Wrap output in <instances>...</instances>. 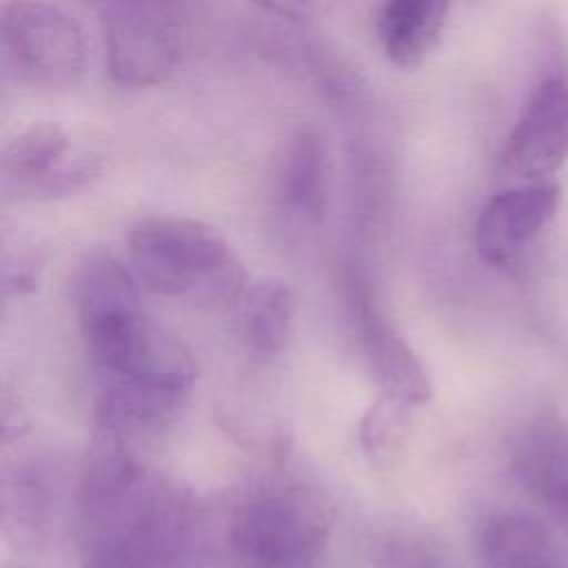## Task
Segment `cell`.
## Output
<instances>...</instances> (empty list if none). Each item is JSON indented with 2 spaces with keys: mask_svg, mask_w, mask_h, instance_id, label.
Here are the masks:
<instances>
[{
  "mask_svg": "<svg viewBox=\"0 0 568 568\" xmlns=\"http://www.w3.org/2000/svg\"><path fill=\"white\" fill-rule=\"evenodd\" d=\"M481 568H568V546L539 519L493 515L479 532Z\"/></svg>",
  "mask_w": 568,
  "mask_h": 568,
  "instance_id": "9a60e30c",
  "label": "cell"
},
{
  "mask_svg": "<svg viewBox=\"0 0 568 568\" xmlns=\"http://www.w3.org/2000/svg\"><path fill=\"white\" fill-rule=\"evenodd\" d=\"M40 277V260L27 251H7L2 260V295L4 300L33 293Z\"/></svg>",
  "mask_w": 568,
  "mask_h": 568,
  "instance_id": "ac0fdd59",
  "label": "cell"
},
{
  "mask_svg": "<svg viewBox=\"0 0 568 568\" xmlns=\"http://www.w3.org/2000/svg\"><path fill=\"white\" fill-rule=\"evenodd\" d=\"M98 417L124 437L160 433L184 410L197 377L189 346L151 317L131 346L95 371Z\"/></svg>",
  "mask_w": 568,
  "mask_h": 568,
  "instance_id": "3957f363",
  "label": "cell"
},
{
  "mask_svg": "<svg viewBox=\"0 0 568 568\" xmlns=\"http://www.w3.org/2000/svg\"><path fill=\"white\" fill-rule=\"evenodd\" d=\"M568 160V78L548 75L528 95L497 155L506 186L548 182Z\"/></svg>",
  "mask_w": 568,
  "mask_h": 568,
  "instance_id": "9c48e42d",
  "label": "cell"
},
{
  "mask_svg": "<svg viewBox=\"0 0 568 568\" xmlns=\"http://www.w3.org/2000/svg\"><path fill=\"white\" fill-rule=\"evenodd\" d=\"M273 209L291 231H315L331 206V153L313 126L293 131L275 160Z\"/></svg>",
  "mask_w": 568,
  "mask_h": 568,
  "instance_id": "8fae6325",
  "label": "cell"
},
{
  "mask_svg": "<svg viewBox=\"0 0 568 568\" xmlns=\"http://www.w3.org/2000/svg\"><path fill=\"white\" fill-rule=\"evenodd\" d=\"M135 275L158 295L202 308L237 304L246 271L231 242L211 224L182 215H151L129 231Z\"/></svg>",
  "mask_w": 568,
  "mask_h": 568,
  "instance_id": "7a4b0ae2",
  "label": "cell"
},
{
  "mask_svg": "<svg viewBox=\"0 0 568 568\" xmlns=\"http://www.w3.org/2000/svg\"><path fill=\"white\" fill-rule=\"evenodd\" d=\"M448 11L450 0H382L375 31L384 58L402 71L422 67L444 36Z\"/></svg>",
  "mask_w": 568,
  "mask_h": 568,
  "instance_id": "5bb4252c",
  "label": "cell"
},
{
  "mask_svg": "<svg viewBox=\"0 0 568 568\" xmlns=\"http://www.w3.org/2000/svg\"><path fill=\"white\" fill-rule=\"evenodd\" d=\"M248 2H253L255 7H260L262 11L280 18V20H286L293 24L306 22L315 11V0H248Z\"/></svg>",
  "mask_w": 568,
  "mask_h": 568,
  "instance_id": "ffe728a7",
  "label": "cell"
},
{
  "mask_svg": "<svg viewBox=\"0 0 568 568\" xmlns=\"http://www.w3.org/2000/svg\"><path fill=\"white\" fill-rule=\"evenodd\" d=\"M104 149L87 131L33 122L2 149V186L18 200H58L89 189L104 169Z\"/></svg>",
  "mask_w": 568,
  "mask_h": 568,
  "instance_id": "8992f818",
  "label": "cell"
},
{
  "mask_svg": "<svg viewBox=\"0 0 568 568\" xmlns=\"http://www.w3.org/2000/svg\"><path fill=\"white\" fill-rule=\"evenodd\" d=\"M0 38L7 67L36 89L67 91L87 71V42L80 24L49 0H7Z\"/></svg>",
  "mask_w": 568,
  "mask_h": 568,
  "instance_id": "52a82bcc",
  "label": "cell"
},
{
  "mask_svg": "<svg viewBox=\"0 0 568 568\" xmlns=\"http://www.w3.org/2000/svg\"><path fill=\"white\" fill-rule=\"evenodd\" d=\"M384 568H444L435 557L413 544H390L382 555Z\"/></svg>",
  "mask_w": 568,
  "mask_h": 568,
  "instance_id": "d6986e66",
  "label": "cell"
},
{
  "mask_svg": "<svg viewBox=\"0 0 568 568\" xmlns=\"http://www.w3.org/2000/svg\"><path fill=\"white\" fill-rule=\"evenodd\" d=\"M80 568H191L200 519L191 495L144 466L129 437L95 419L78 493Z\"/></svg>",
  "mask_w": 568,
  "mask_h": 568,
  "instance_id": "6da1fadb",
  "label": "cell"
},
{
  "mask_svg": "<svg viewBox=\"0 0 568 568\" xmlns=\"http://www.w3.org/2000/svg\"><path fill=\"white\" fill-rule=\"evenodd\" d=\"M55 515V484L38 462H18L2 477V519L22 544L47 539Z\"/></svg>",
  "mask_w": 568,
  "mask_h": 568,
  "instance_id": "e0dca14e",
  "label": "cell"
},
{
  "mask_svg": "<svg viewBox=\"0 0 568 568\" xmlns=\"http://www.w3.org/2000/svg\"><path fill=\"white\" fill-rule=\"evenodd\" d=\"M73 304L93 366L113 355L146 320L133 275L104 251L87 255L78 266Z\"/></svg>",
  "mask_w": 568,
  "mask_h": 568,
  "instance_id": "30bf717a",
  "label": "cell"
},
{
  "mask_svg": "<svg viewBox=\"0 0 568 568\" xmlns=\"http://www.w3.org/2000/svg\"><path fill=\"white\" fill-rule=\"evenodd\" d=\"M295 293L280 277H262L237 300V326L244 344L262 355L286 348L295 326Z\"/></svg>",
  "mask_w": 568,
  "mask_h": 568,
  "instance_id": "2e32d148",
  "label": "cell"
},
{
  "mask_svg": "<svg viewBox=\"0 0 568 568\" xmlns=\"http://www.w3.org/2000/svg\"><path fill=\"white\" fill-rule=\"evenodd\" d=\"M561 202L557 182L504 186L479 211L475 248L493 266L513 264L528 242L555 217Z\"/></svg>",
  "mask_w": 568,
  "mask_h": 568,
  "instance_id": "7c38bea8",
  "label": "cell"
},
{
  "mask_svg": "<svg viewBox=\"0 0 568 568\" xmlns=\"http://www.w3.org/2000/svg\"><path fill=\"white\" fill-rule=\"evenodd\" d=\"M331 530L333 510L322 493L266 481L235 501L224 539L237 568H315Z\"/></svg>",
  "mask_w": 568,
  "mask_h": 568,
  "instance_id": "277c9868",
  "label": "cell"
},
{
  "mask_svg": "<svg viewBox=\"0 0 568 568\" xmlns=\"http://www.w3.org/2000/svg\"><path fill=\"white\" fill-rule=\"evenodd\" d=\"M104 62L122 89H149L175 75L186 31L178 0H131L98 9Z\"/></svg>",
  "mask_w": 568,
  "mask_h": 568,
  "instance_id": "5b68a950",
  "label": "cell"
},
{
  "mask_svg": "<svg viewBox=\"0 0 568 568\" xmlns=\"http://www.w3.org/2000/svg\"><path fill=\"white\" fill-rule=\"evenodd\" d=\"M510 468L517 481L568 524V426L541 419L526 426L513 444Z\"/></svg>",
  "mask_w": 568,
  "mask_h": 568,
  "instance_id": "4fadbf2b",
  "label": "cell"
},
{
  "mask_svg": "<svg viewBox=\"0 0 568 568\" xmlns=\"http://www.w3.org/2000/svg\"><path fill=\"white\" fill-rule=\"evenodd\" d=\"M93 4V9H102V7H109V4H118V2H131V0H89Z\"/></svg>",
  "mask_w": 568,
  "mask_h": 568,
  "instance_id": "44dd1931",
  "label": "cell"
},
{
  "mask_svg": "<svg viewBox=\"0 0 568 568\" xmlns=\"http://www.w3.org/2000/svg\"><path fill=\"white\" fill-rule=\"evenodd\" d=\"M342 291L359 351L379 384L382 397L410 410L430 399L433 382L406 337L390 324L366 268L355 260L344 264Z\"/></svg>",
  "mask_w": 568,
  "mask_h": 568,
  "instance_id": "ba28073f",
  "label": "cell"
}]
</instances>
